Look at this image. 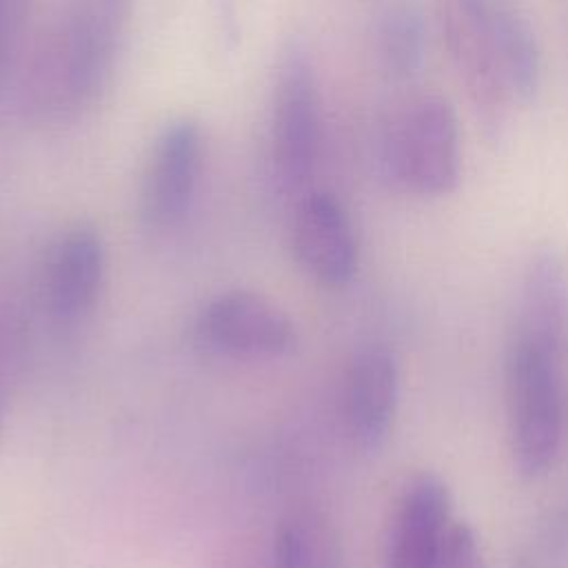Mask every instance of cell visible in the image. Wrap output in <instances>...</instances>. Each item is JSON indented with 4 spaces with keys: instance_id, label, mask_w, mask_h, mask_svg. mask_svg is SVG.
<instances>
[{
    "instance_id": "cell-7",
    "label": "cell",
    "mask_w": 568,
    "mask_h": 568,
    "mask_svg": "<svg viewBox=\"0 0 568 568\" xmlns=\"http://www.w3.org/2000/svg\"><path fill=\"white\" fill-rule=\"evenodd\" d=\"M202 171V131L193 118L171 120L153 144L140 189V217L149 229L175 226L191 209Z\"/></svg>"
},
{
    "instance_id": "cell-9",
    "label": "cell",
    "mask_w": 568,
    "mask_h": 568,
    "mask_svg": "<svg viewBox=\"0 0 568 568\" xmlns=\"http://www.w3.org/2000/svg\"><path fill=\"white\" fill-rule=\"evenodd\" d=\"M293 253L320 284L346 286L359 266V244L344 204L326 191L308 193L293 220Z\"/></svg>"
},
{
    "instance_id": "cell-4",
    "label": "cell",
    "mask_w": 568,
    "mask_h": 568,
    "mask_svg": "<svg viewBox=\"0 0 568 568\" xmlns=\"http://www.w3.org/2000/svg\"><path fill=\"white\" fill-rule=\"evenodd\" d=\"M322 109L320 89L308 49L300 40H288L280 51L271 144L273 164L286 186L304 184L320 155Z\"/></svg>"
},
{
    "instance_id": "cell-5",
    "label": "cell",
    "mask_w": 568,
    "mask_h": 568,
    "mask_svg": "<svg viewBox=\"0 0 568 568\" xmlns=\"http://www.w3.org/2000/svg\"><path fill=\"white\" fill-rule=\"evenodd\" d=\"M450 64L488 138L499 140L515 98L501 75L481 0H435Z\"/></svg>"
},
{
    "instance_id": "cell-13",
    "label": "cell",
    "mask_w": 568,
    "mask_h": 568,
    "mask_svg": "<svg viewBox=\"0 0 568 568\" xmlns=\"http://www.w3.org/2000/svg\"><path fill=\"white\" fill-rule=\"evenodd\" d=\"M273 568H342L335 526L317 510H295L275 532Z\"/></svg>"
},
{
    "instance_id": "cell-18",
    "label": "cell",
    "mask_w": 568,
    "mask_h": 568,
    "mask_svg": "<svg viewBox=\"0 0 568 568\" xmlns=\"http://www.w3.org/2000/svg\"><path fill=\"white\" fill-rule=\"evenodd\" d=\"M84 2H89L95 11H100L104 18H109L118 27L126 29L131 9H133V0H84Z\"/></svg>"
},
{
    "instance_id": "cell-16",
    "label": "cell",
    "mask_w": 568,
    "mask_h": 568,
    "mask_svg": "<svg viewBox=\"0 0 568 568\" xmlns=\"http://www.w3.org/2000/svg\"><path fill=\"white\" fill-rule=\"evenodd\" d=\"M437 568H486L477 535L466 521H453Z\"/></svg>"
},
{
    "instance_id": "cell-17",
    "label": "cell",
    "mask_w": 568,
    "mask_h": 568,
    "mask_svg": "<svg viewBox=\"0 0 568 568\" xmlns=\"http://www.w3.org/2000/svg\"><path fill=\"white\" fill-rule=\"evenodd\" d=\"M24 13V0H0V69L7 58V49L20 27Z\"/></svg>"
},
{
    "instance_id": "cell-8",
    "label": "cell",
    "mask_w": 568,
    "mask_h": 568,
    "mask_svg": "<svg viewBox=\"0 0 568 568\" xmlns=\"http://www.w3.org/2000/svg\"><path fill=\"white\" fill-rule=\"evenodd\" d=\"M450 490L435 473H417L404 486L384 544V568H437L453 526Z\"/></svg>"
},
{
    "instance_id": "cell-15",
    "label": "cell",
    "mask_w": 568,
    "mask_h": 568,
    "mask_svg": "<svg viewBox=\"0 0 568 568\" xmlns=\"http://www.w3.org/2000/svg\"><path fill=\"white\" fill-rule=\"evenodd\" d=\"M16 368H18L16 324H13V315L9 313V306L0 297V442L4 437L9 417H11Z\"/></svg>"
},
{
    "instance_id": "cell-2",
    "label": "cell",
    "mask_w": 568,
    "mask_h": 568,
    "mask_svg": "<svg viewBox=\"0 0 568 568\" xmlns=\"http://www.w3.org/2000/svg\"><path fill=\"white\" fill-rule=\"evenodd\" d=\"M564 348L513 337L506 344V415L513 468L524 479L546 475L561 448L566 424Z\"/></svg>"
},
{
    "instance_id": "cell-14",
    "label": "cell",
    "mask_w": 568,
    "mask_h": 568,
    "mask_svg": "<svg viewBox=\"0 0 568 568\" xmlns=\"http://www.w3.org/2000/svg\"><path fill=\"white\" fill-rule=\"evenodd\" d=\"M426 16L417 0L390 2L377 22V55L384 71L395 80L419 73L428 42Z\"/></svg>"
},
{
    "instance_id": "cell-11",
    "label": "cell",
    "mask_w": 568,
    "mask_h": 568,
    "mask_svg": "<svg viewBox=\"0 0 568 568\" xmlns=\"http://www.w3.org/2000/svg\"><path fill=\"white\" fill-rule=\"evenodd\" d=\"M106 273L102 235L91 224L71 226L53 246L44 273V302L60 324L84 320L95 306Z\"/></svg>"
},
{
    "instance_id": "cell-1",
    "label": "cell",
    "mask_w": 568,
    "mask_h": 568,
    "mask_svg": "<svg viewBox=\"0 0 568 568\" xmlns=\"http://www.w3.org/2000/svg\"><path fill=\"white\" fill-rule=\"evenodd\" d=\"M124 31L78 0L31 60L22 84L24 109L60 118L91 104L111 78Z\"/></svg>"
},
{
    "instance_id": "cell-12",
    "label": "cell",
    "mask_w": 568,
    "mask_h": 568,
    "mask_svg": "<svg viewBox=\"0 0 568 568\" xmlns=\"http://www.w3.org/2000/svg\"><path fill=\"white\" fill-rule=\"evenodd\" d=\"M501 75L515 102L535 98L541 82V53L530 20L515 0H481Z\"/></svg>"
},
{
    "instance_id": "cell-6",
    "label": "cell",
    "mask_w": 568,
    "mask_h": 568,
    "mask_svg": "<svg viewBox=\"0 0 568 568\" xmlns=\"http://www.w3.org/2000/svg\"><path fill=\"white\" fill-rule=\"evenodd\" d=\"M195 328L209 348L233 357H280L297 342L286 311L262 293L244 288L213 297L202 308Z\"/></svg>"
},
{
    "instance_id": "cell-3",
    "label": "cell",
    "mask_w": 568,
    "mask_h": 568,
    "mask_svg": "<svg viewBox=\"0 0 568 568\" xmlns=\"http://www.w3.org/2000/svg\"><path fill=\"white\" fill-rule=\"evenodd\" d=\"M377 158L384 180L404 193H453L462 171V142L450 102L437 93H422L402 104L382 131Z\"/></svg>"
},
{
    "instance_id": "cell-10",
    "label": "cell",
    "mask_w": 568,
    "mask_h": 568,
    "mask_svg": "<svg viewBox=\"0 0 568 568\" xmlns=\"http://www.w3.org/2000/svg\"><path fill=\"white\" fill-rule=\"evenodd\" d=\"M399 404V368L384 344L362 346L346 371L344 419L353 444L364 453H377L395 424Z\"/></svg>"
}]
</instances>
